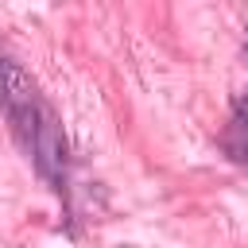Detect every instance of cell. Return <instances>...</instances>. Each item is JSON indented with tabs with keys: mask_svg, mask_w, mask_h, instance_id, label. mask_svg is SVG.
Wrapping results in <instances>:
<instances>
[{
	"mask_svg": "<svg viewBox=\"0 0 248 248\" xmlns=\"http://www.w3.org/2000/svg\"><path fill=\"white\" fill-rule=\"evenodd\" d=\"M0 112L12 128V136L19 140V147L27 151V159L35 163V170L66 198V190H70V143H66L62 120L50 108V101L43 97L39 81L8 54H0Z\"/></svg>",
	"mask_w": 248,
	"mask_h": 248,
	"instance_id": "1",
	"label": "cell"
},
{
	"mask_svg": "<svg viewBox=\"0 0 248 248\" xmlns=\"http://www.w3.org/2000/svg\"><path fill=\"white\" fill-rule=\"evenodd\" d=\"M221 151H225L232 163L248 167V97H236V105H232V112H229V120H225Z\"/></svg>",
	"mask_w": 248,
	"mask_h": 248,
	"instance_id": "2",
	"label": "cell"
}]
</instances>
